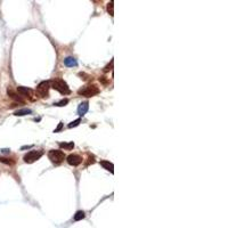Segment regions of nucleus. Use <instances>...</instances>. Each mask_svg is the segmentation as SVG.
<instances>
[{
  "label": "nucleus",
  "instance_id": "obj_1",
  "mask_svg": "<svg viewBox=\"0 0 228 228\" xmlns=\"http://www.w3.org/2000/svg\"><path fill=\"white\" fill-rule=\"evenodd\" d=\"M50 87L54 88L55 90L59 91V92L63 94V95H68V94L71 92L68 83H66L64 80H62V79H55V80H53Z\"/></svg>",
  "mask_w": 228,
  "mask_h": 228
},
{
  "label": "nucleus",
  "instance_id": "obj_2",
  "mask_svg": "<svg viewBox=\"0 0 228 228\" xmlns=\"http://www.w3.org/2000/svg\"><path fill=\"white\" fill-rule=\"evenodd\" d=\"M48 158L49 160L53 162V163H55V164H59V163H62L64 159H65V154H64V152H62L61 149H51V151H49V153H48Z\"/></svg>",
  "mask_w": 228,
  "mask_h": 228
},
{
  "label": "nucleus",
  "instance_id": "obj_3",
  "mask_svg": "<svg viewBox=\"0 0 228 228\" xmlns=\"http://www.w3.org/2000/svg\"><path fill=\"white\" fill-rule=\"evenodd\" d=\"M78 94L81 96H86V97H92V96H96L97 94H99V89L95 85H89V86H85V87L80 88L78 90Z\"/></svg>",
  "mask_w": 228,
  "mask_h": 228
},
{
  "label": "nucleus",
  "instance_id": "obj_4",
  "mask_svg": "<svg viewBox=\"0 0 228 228\" xmlns=\"http://www.w3.org/2000/svg\"><path fill=\"white\" fill-rule=\"evenodd\" d=\"M42 155H44V152L41 149H39V151H30L29 153H26L24 155V162H26V163H33L37 160L40 159Z\"/></svg>",
  "mask_w": 228,
  "mask_h": 228
},
{
  "label": "nucleus",
  "instance_id": "obj_5",
  "mask_svg": "<svg viewBox=\"0 0 228 228\" xmlns=\"http://www.w3.org/2000/svg\"><path fill=\"white\" fill-rule=\"evenodd\" d=\"M49 88H50V83L48 81H42L38 85L37 87V92L40 97L45 98V97H48V91H49Z\"/></svg>",
  "mask_w": 228,
  "mask_h": 228
},
{
  "label": "nucleus",
  "instance_id": "obj_6",
  "mask_svg": "<svg viewBox=\"0 0 228 228\" xmlns=\"http://www.w3.org/2000/svg\"><path fill=\"white\" fill-rule=\"evenodd\" d=\"M68 163L70 165H73V167H76V165H79L81 162H82V158L80 156V155H78V154H71V155H68Z\"/></svg>",
  "mask_w": 228,
  "mask_h": 228
},
{
  "label": "nucleus",
  "instance_id": "obj_7",
  "mask_svg": "<svg viewBox=\"0 0 228 228\" xmlns=\"http://www.w3.org/2000/svg\"><path fill=\"white\" fill-rule=\"evenodd\" d=\"M17 91H18V94H21L22 96L29 97L30 99H33V98H32L33 91L31 90L30 88H27V87H18V88H17Z\"/></svg>",
  "mask_w": 228,
  "mask_h": 228
},
{
  "label": "nucleus",
  "instance_id": "obj_8",
  "mask_svg": "<svg viewBox=\"0 0 228 228\" xmlns=\"http://www.w3.org/2000/svg\"><path fill=\"white\" fill-rule=\"evenodd\" d=\"M88 109H89V104H88V102H83V103H81V104L79 105V107H78V113H79V115L83 116L85 114L88 112Z\"/></svg>",
  "mask_w": 228,
  "mask_h": 228
},
{
  "label": "nucleus",
  "instance_id": "obj_9",
  "mask_svg": "<svg viewBox=\"0 0 228 228\" xmlns=\"http://www.w3.org/2000/svg\"><path fill=\"white\" fill-rule=\"evenodd\" d=\"M64 64L66 66H68V68H73V66H76L78 65V62H76V59L74 57H66L64 59Z\"/></svg>",
  "mask_w": 228,
  "mask_h": 228
},
{
  "label": "nucleus",
  "instance_id": "obj_10",
  "mask_svg": "<svg viewBox=\"0 0 228 228\" xmlns=\"http://www.w3.org/2000/svg\"><path fill=\"white\" fill-rule=\"evenodd\" d=\"M100 165H102L104 169H106V170L111 171L112 173L114 172V167L111 162H109V161H100Z\"/></svg>",
  "mask_w": 228,
  "mask_h": 228
},
{
  "label": "nucleus",
  "instance_id": "obj_11",
  "mask_svg": "<svg viewBox=\"0 0 228 228\" xmlns=\"http://www.w3.org/2000/svg\"><path fill=\"white\" fill-rule=\"evenodd\" d=\"M31 113H32V111H31L30 109H23V110L16 111L14 114H15L16 116H23V115H26V114H31Z\"/></svg>",
  "mask_w": 228,
  "mask_h": 228
},
{
  "label": "nucleus",
  "instance_id": "obj_12",
  "mask_svg": "<svg viewBox=\"0 0 228 228\" xmlns=\"http://www.w3.org/2000/svg\"><path fill=\"white\" fill-rule=\"evenodd\" d=\"M59 146L62 148H65V149H72L74 147V143L73 141H70V143H59Z\"/></svg>",
  "mask_w": 228,
  "mask_h": 228
},
{
  "label": "nucleus",
  "instance_id": "obj_13",
  "mask_svg": "<svg viewBox=\"0 0 228 228\" xmlns=\"http://www.w3.org/2000/svg\"><path fill=\"white\" fill-rule=\"evenodd\" d=\"M85 217H86V214H85L83 211H78V212L74 214V220H75V221H79V220H82Z\"/></svg>",
  "mask_w": 228,
  "mask_h": 228
},
{
  "label": "nucleus",
  "instance_id": "obj_14",
  "mask_svg": "<svg viewBox=\"0 0 228 228\" xmlns=\"http://www.w3.org/2000/svg\"><path fill=\"white\" fill-rule=\"evenodd\" d=\"M0 162H2V163H6V164H10V165H13L14 163H15V161L12 159H6V158H0Z\"/></svg>",
  "mask_w": 228,
  "mask_h": 228
},
{
  "label": "nucleus",
  "instance_id": "obj_15",
  "mask_svg": "<svg viewBox=\"0 0 228 228\" xmlns=\"http://www.w3.org/2000/svg\"><path fill=\"white\" fill-rule=\"evenodd\" d=\"M80 122H81V120H80V119H76L75 121H73V122H71V123L68 124V128H73V127H76V126H79V124H80Z\"/></svg>",
  "mask_w": 228,
  "mask_h": 228
},
{
  "label": "nucleus",
  "instance_id": "obj_16",
  "mask_svg": "<svg viewBox=\"0 0 228 228\" xmlns=\"http://www.w3.org/2000/svg\"><path fill=\"white\" fill-rule=\"evenodd\" d=\"M68 103V99H63V100H61V102H58V103H55L54 105H55V106H65Z\"/></svg>",
  "mask_w": 228,
  "mask_h": 228
},
{
  "label": "nucleus",
  "instance_id": "obj_17",
  "mask_svg": "<svg viewBox=\"0 0 228 228\" xmlns=\"http://www.w3.org/2000/svg\"><path fill=\"white\" fill-rule=\"evenodd\" d=\"M107 12L110 13V15L113 16V1H111V2L107 5Z\"/></svg>",
  "mask_w": 228,
  "mask_h": 228
},
{
  "label": "nucleus",
  "instance_id": "obj_18",
  "mask_svg": "<svg viewBox=\"0 0 228 228\" xmlns=\"http://www.w3.org/2000/svg\"><path fill=\"white\" fill-rule=\"evenodd\" d=\"M62 127H63V124H62V122H61V123H59V126H58V128H57V129H55V131H54V132H58V131L62 129Z\"/></svg>",
  "mask_w": 228,
  "mask_h": 228
}]
</instances>
